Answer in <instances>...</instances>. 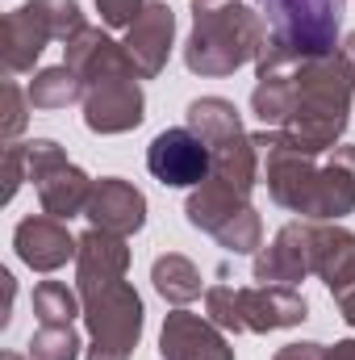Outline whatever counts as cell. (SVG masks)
Masks as SVG:
<instances>
[{"label":"cell","mask_w":355,"mask_h":360,"mask_svg":"<svg viewBox=\"0 0 355 360\" xmlns=\"http://www.w3.org/2000/svg\"><path fill=\"white\" fill-rule=\"evenodd\" d=\"M351 101L355 80L335 51L255 76L251 113L264 122V130H280L305 155H326L347 134Z\"/></svg>","instance_id":"obj_1"},{"label":"cell","mask_w":355,"mask_h":360,"mask_svg":"<svg viewBox=\"0 0 355 360\" xmlns=\"http://www.w3.org/2000/svg\"><path fill=\"white\" fill-rule=\"evenodd\" d=\"M272 201L305 222H339L355 214V143H339L326 155H305L280 130L251 134Z\"/></svg>","instance_id":"obj_2"},{"label":"cell","mask_w":355,"mask_h":360,"mask_svg":"<svg viewBox=\"0 0 355 360\" xmlns=\"http://www.w3.org/2000/svg\"><path fill=\"white\" fill-rule=\"evenodd\" d=\"M267 42L264 17L251 4L222 0V4H196L192 30L184 42V68L192 76H234L239 68L255 63Z\"/></svg>","instance_id":"obj_3"},{"label":"cell","mask_w":355,"mask_h":360,"mask_svg":"<svg viewBox=\"0 0 355 360\" xmlns=\"http://www.w3.org/2000/svg\"><path fill=\"white\" fill-rule=\"evenodd\" d=\"M255 8L267 25V42L255 59V76H264L301 59L335 55L347 0H255Z\"/></svg>","instance_id":"obj_4"},{"label":"cell","mask_w":355,"mask_h":360,"mask_svg":"<svg viewBox=\"0 0 355 360\" xmlns=\"http://www.w3.org/2000/svg\"><path fill=\"white\" fill-rule=\"evenodd\" d=\"M188 130L213 155V172L209 176L239 188L243 197H251V188L264 180V168H260V147L243 130L239 109L226 96H196L188 105Z\"/></svg>","instance_id":"obj_5"},{"label":"cell","mask_w":355,"mask_h":360,"mask_svg":"<svg viewBox=\"0 0 355 360\" xmlns=\"http://www.w3.org/2000/svg\"><path fill=\"white\" fill-rule=\"evenodd\" d=\"M205 314L222 327V331H251V335H267V331H284L309 319V306L297 289L288 285H213L205 289Z\"/></svg>","instance_id":"obj_6"},{"label":"cell","mask_w":355,"mask_h":360,"mask_svg":"<svg viewBox=\"0 0 355 360\" xmlns=\"http://www.w3.org/2000/svg\"><path fill=\"white\" fill-rule=\"evenodd\" d=\"M84 13L76 0H25L4 17V72L8 76H25L34 72V63L42 59L46 42H72L84 30Z\"/></svg>","instance_id":"obj_7"},{"label":"cell","mask_w":355,"mask_h":360,"mask_svg":"<svg viewBox=\"0 0 355 360\" xmlns=\"http://www.w3.org/2000/svg\"><path fill=\"white\" fill-rule=\"evenodd\" d=\"M184 218L234 256H255L264 248V222H260L251 197H243L239 188H230L213 176L188 193Z\"/></svg>","instance_id":"obj_8"},{"label":"cell","mask_w":355,"mask_h":360,"mask_svg":"<svg viewBox=\"0 0 355 360\" xmlns=\"http://www.w3.org/2000/svg\"><path fill=\"white\" fill-rule=\"evenodd\" d=\"M84 323H88V360H130L138 340H142V297L134 293V285L113 281L100 289H84Z\"/></svg>","instance_id":"obj_9"},{"label":"cell","mask_w":355,"mask_h":360,"mask_svg":"<svg viewBox=\"0 0 355 360\" xmlns=\"http://www.w3.org/2000/svg\"><path fill=\"white\" fill-rule=\"evenodd\" d=\"M25 160H29V180L38 188L42 214L67 222V218H76V214L88 210V197H92V184L96 180H88L84 168H76L55 139L25 143Z\"/></svg>","instance_id":"obj_10"},{"label":"cell","mask_w":355,"mask_h":360,"mask_svg":"<svg viewBox=\"0 0 355 360\" xmlns=\"http://www.w3.org/2000/svg\"><path fill=\"white\" fill-rule=\"evenodd\" d=\"M147 168H151V176L159 180V184H168V188H196L213 172V155H209V147L188 126H172V130H159L151 139Z\"/></svg>","instance_id":"obj_11"},{"label":"cell","mask_w":355,"mask_h":360,"mask_svg":"<svg viewBox=\"0 0 355 360\" xmlns=\"http://www.w3.org/2000/svg\"><path fill=\"white\" fill-rule=\"evenodd\" d=\"M314 272V222H288L276 231V239L255 252L251 276L260 285H288L297 289Z\"/></svg>","instance_id":"obj_12"},{"label":"cell","mask_w":355,"mask_h":360,"mask_svg":"<svg viewBox=\"0 0 355 360\" xmlns=\"http://www.w3.org/2000/svg\"><path fill=\"white\" fill-rule=\"evenodd\" d=\"M142 117H147V96L138 76H117L84 89V126L92 134H126L142 126Z\"/></svg>","instance_id":"obj_13"},{"label":"cell","mask_w":355,"mask_h":360,"mask_svg":"<svg viewBox=\"0 0 355 360\" xmlns=\"http://www.w3.org/2000/svg\"><path fill=\"white\" fill-rule=\"evenodd\" d=\"M159 360H234V348L209 314L172 310L159 331Z\"/></svg>","instance_id":"obj_14"},{"label":"cell","mask_w":355,"mask_h":360,"mask_svg":"<svg viewBox=\"0 0 355 360\" xmlns=\"http://www.w3.org/2000/svg\"><path fill=\"white\" fill-rule=\"evenodd\" d=\"M126 55L134 59V68H138V76L142 80H155L163 68H168V59H172V46H176V13H172V4H163V0H147V8L138 13V21L126 30Z\"/></svg>","instance_id":"obj_15"},{"label":"cell","mask_w":355,"mask_h":360,"mask_svg":"<svg viewBox=\"0 0 355 360\" xmlns=\"http://www.w3.org/2000/svg\"><path fill=\"white\" fill-rule=\"evenodd\" d=\"M13 248H17V256H21L25 269L59 272L67 260H76L80 239H72V231H67L63 218L34 214V218H21V222H17V231H13Z\"/></svg>","instance_id":"obj_16"},{"label":"cell","mask_w":355,"mask_h":360,"mask_svg":"<svg viewBox=\"0 0 355 360\" xmlns=\"http://www.w3.org/2000/svg\"><path fill=\"white\" fill-rule=\"evenodd\" d=\"M96 231H109V235H134L147 226V197L142 188H134L130 180L121 176H100L92 184V197H88V210H84Z\"/></svg>","instance_id":"obj_17"},{"label":"cell","mask_w":355,"mask_h":360,"mask_svg":"<svg viewBox=\"0 0 355 360\" xmlns=\"http://www.w3.org/2000/svg\"><path fill=\"white\" fill-rule=\"evenodd\" d=\"M63 51H67L63 63L84 80V89L105 84V80H117V76H138V68H134V59L126 55V46L113 42L109 34H100L96 25H84ZM138 80H142V76H138Z\"/></svg>","instance_id":"obj_18"},{"label":"cell","mask_w":355,"mask_h":360,"mask_svg":"<svg viewBox=\"0 0 355 360\" xmlns=\"http://www.w3.org/2000/svg\"><path fill=\"white\" fill-rule=\"evenodd\" d=\"M126 269H130V248L121 235H109L96 226L80 235V252H76V289L80 293L126 281Z\"/></svg>","instance_id":"obj_19"},{"label":"cell","mask_w":355,"mask_h":360,"mask_svg":"<svg viewBox=\"0 0 355 360\" xmlns=\"http://www.w3.org/2000/svg\"><path fill=\"white\" fill-rule=\"evenodd\" d=\"M314 272L335 297L355 289V231L339 222H314Z\"/></svg>","instance_id":"obj_20"},{"label":"cell","mask_w":355,"mask_h":360,"mask_svg":"<svg viewBox=\"0 0 355 360\" xmlns=\"http://www.w3.org/2000/svg\"><path fill=\"white\" fill-rule=\"evenodd\" d=\"M151 281H155L159 297H163V302H172V306H188V302H196V297H201V289H205L201 269H196L188 256H180V252L159 256V260L151 264Z\"/></svg>","instance_id":"obj_21"},{"label":"cell","mask_w":355,"mask_h":360,"mask_svg":"<svg viewBox=\"0 0 355 360\" xmlns=\"http://www.w3.org/2000/svg\"><path fill=\"white\" fill-rule=\"evenodd\" d=\"M29 105L34 109H67V105H76V101H84V80L67 68V63H59V68H42L34 80H29Z\"/></svg>","instance_id":"obj_22"},{"label":"cell","mask_w":355,"mask_h":360,"mask_svg":"<svg viewBox=\"0 0 355 360\" xmlns=\"http://www.w3.org/2000/svg\"><path fill=\"white\" fill-rule=\"evenodd\" d=\"M29 302H34L38 327H67V323H76V314H84L80 289H67L63 281H38Z\"/></svg>","instance_id":"obj_23"},{"label":"cell","mask_w":355,"mask_h":360,"mask_svg":"<svg viewBox=\"0 0 355 360\" xmlns=\"http://www.w3.org/2000/svg\"><path fill=\"white\" fill-rule=\"evenodd\" d=\"M25 348H29V352H25L29 360H76L84 344H80L76 327L67 323V327H38Z\"/></svg>","instance_id":"obj_24"},{"label":"cell","mask_w":355,"mask_h":360,"mask_svg":"<svg viewBox=\"0 0 355 360\" xmlns=\"http://www.w3.org/2000/svg\"><path fill=\"white\" fill-rule=\"evenodd\" d=\"M29 92H21V84L8 76L4 80V117H0V134H4V143H17V134L25 130V122H29Z\"/></svg>","instance_id":"obj_25"},{"label":"cell","mask_w":355,"mask_h":360,"mask_svg":"<svg viewBox=\"0 0 355 360\" xmlns=\"http://www.w3.org/2000/svg\"><path fill=\"white\" fill-rule=\"evenodd\" d=\"M21 180H29V160H25V143H4V188L0 201L8 205L21 188Z\"/></svg>","instance_id":"obj_26"},{"label":"cell","mask_w":355,"mask_h":360,"mask_svg":"<svg viewBox=\"0 0 355 360\" xmlns=\"http://www.w3.org/2000/svg\"><path fill=\"white\" fill-rule=\"evenodd\" d=\"M142 8H147V0H96V13L109 30H130Z\"/></svg>","instance_id":"obj_27"},{"label":"cell","mask_w":355,"mask_h":360,"mask_svg":"<svg viewBox=\"0 0 355 360\" xmlns=\"http://www.w3.org/2000/svg\"><path fill=\"white\" fill-rule=\"evenodd\" d=\"M272 360H322V344H284Z\"/></svg>","instance_id":"obj_28"},{"label":"cell","mask_w":355,"mask_h":360,"mask_svg":"<svg viewBox=\"0 0 355 360\" xmlns=\"http://www.w3.org/2000/svg\"><path fill=\"white\" fill-rule=\"evenodd\" d=\"M0 289H4V306H0V327H8L13 319V272L0 269Z\"/></svg>","instance_id":"obj_29"},{"label":"cell","mask_w":355,"mask_h":360,"mask_svg":"<svg viewBox=\"0 0 355 360\" xmlns=\"http://www.w3.org/2000/svg\"><path fill=\"white\" fill-rule=\"evenodd\" d=\"M322 360H355V340H339V344L322 348Z\"/></svg>","instance_id":"obj_30"},{"label":"cell","mask_w":355,"mask_h":360,"mask_svg":"<svg viewBox=\"0 0 355 360\" xmlns=\"http://www.w3.org/2000/svg\"><path fill=\"white\" fill-rule=\"evenodd\" d=\"M339 55H343V63H347V72H351V80H355V30L343 38V46H339Z\"/></svg>","instance_id":"obj_31"},{"label":"cell","mask_w":355,"mask_h":360,"mask_svg":"<svg viewBox=\"0 0 355 360\" xmlns=\"http://www.w3.org/2000/svg\"><path fill=\"white\" fill-rule=\"evenodd\" d=\"M339 310H343V323L355 327V289H347V293L339 297Z\"/></svg>","instance_id":"obj_32"},{"label":"cell","mask_w":355,"mask_h":360,"mask_svg":"<svg viewBox=\"0 0 355 360\" xmlns=\"http://www.w3.org/2000/svg\"><path fill=\"white\" fill-rule=\"evenodd\" d=\"M0 360H29V356H21V352H4Z\"/></svg>","instance_id":"obj_33"},{"label":"cell","mask_w":355,"mask_h":360,"mask_svg":"<svg viewBox=\"0 0 355 360\" xmlns=\"http://www.w3.org/2000/svg\"><path fill=\"white\" fill-rule=\"evenodd\" d=\"M192 4H222V0H192Z\"/></svg>","instance_id":"obj_34"}]
</instances>
